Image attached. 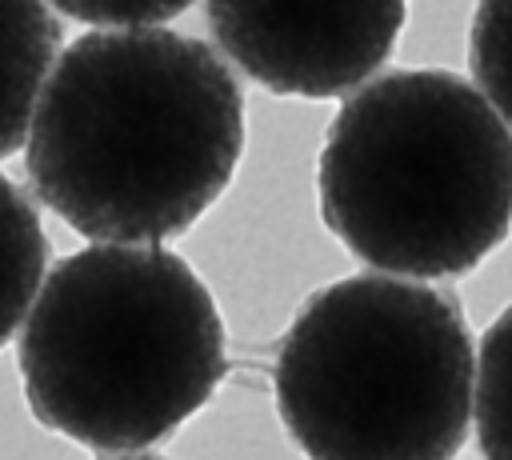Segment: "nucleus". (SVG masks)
<instances>
[{
    "label": "nucleus",
    "instance_id": "obj_10",
    "mask_svg": "<svg viewBox=\"0 0 512 460\" xmlns=\"http://www.w3.org/2000/svg\"><path fill=\"white\" fill-rule=\"evenodd\" d=\"M56 12L96 28H132V24H164L192 8L196 0H48Z\"/></svg>",
    "mask_w": 512,
    "mask_h": 460
},
{
    "label": "nucleus",
    "instance_id": "obj_7",
    "mask_svg": "<svg viewBox=\"0 0 512 460\" xmlns=\"http://www.w3.org/2000/svg\"><path fill=\"white\" fill-rule=\"evenodd\" d=\"M48 268V236L28 192L0 176V348L24 324Z\"/></svg>",
    "mask_w": 512,
    "mask_h": 460
},
{
    "label": "nucleus",
    "instance_id": "obj_2",
    "mask_svg": "<svg viewBox=\"0 0 512 460\" xmlns=\"http://www.w3.org/2000/svg\"><path fill=\"white\" fill-rule=\"evenodd\" d=\"M16 360L32 416L92 452L168 440L228 372L208 284L156 240L64 256L20 324Z\"/></svg>",
    "mask_w": 512,
    "mask_h": 460
},
{
    "label": "nucleus",
    "instance_id": "obj_11",
    "mask_svg": "<svg viewBox=\"0 0 512 460\" xmlns=\"http://www.w3.org/2000/svg\"><path fill=\"white\" fill-rule=\"evenodd\" d=\"M112 460H168V456H152V452H124V456H112Z\"/></svg>",
    "mask_w": 512,
    "mask_h": 460
},
{
    "label": "nucleus",
    "instance_id": "obj_8",
    "mask_svg": "<svg viewBox=\"0 0 512 460\" xmlns=\"http://www.w3.org/2000/svg\"><path fill=\"white\" fill-rule=\"evenodd\" d=\"M472 424L484 460H512V304L480 336Z\"/></svg>",
    "mask_w": 512,
    "mask_h": 460
},
{
    "label": "nucleus",
    "instance_id": "obj_4",
    "mask_svg": "<svg viewBox=\"0 0 512 460\" xmlns=\"http://www.w3.org/2000/svg\"><path fill=\"white\" fill-rule=\"evenodd\" d=\"M272 384L308 460H452L472 424V332L448 292L360 272L300 304Z\"/></svg>",
    "mask_w": 512,
    "mask_h": 460
},
{
    "label": "nucleus",
    "instance_id": "obj_3",
    "mask_svg": "<svg viewBox=\"0 0 512 460\" xmlns=\"http://www.w3.org/2000/svg\"><path fill=\"white\" fill-rule=\"evenodd\" d=\"M316 192L328 232L376 272L464 276L512 232V128L456 72H384L328 124Z\"/></svg>",
    "mask_w": 512,
    "mask_h": 460
},
{
    "label": "nucleus",
    "instance_id": "obj_9",
    "mask_svg": "<svg viewBox=\"0 0 512 460\" xmlns=\"http://www.w3.org/2000/svg\"><path fill=\"white\" fill-rule=\"evenodd\" d=\"M468 64L484 100L512 128V0H476Z\"/></svg>",
    "mask_w": 512,
    "mask_h": 460
},
{
    "label": "nucleus",
    "instance_id": "obj_1",
    "mask_svg": "<svg viewBox=\"0 0 512 460\" xmlns=\"http://www.w3.org/2000/svg\"><path fill=\"white\" fill-rule=\"evenodd\" d=\"M244 92L228 64L164 24L76 36L48 68L24 164L36 196L88 240H168L232 184Z\"/></svg>",
    "mask_w": 512,
    "mask_h": 460
},
{
    "label": "nucleus",
    "instance_id": "obj_5",
    "mask_svg": "<svg viewBox=\"0 0 512 460\" xmlns=\"http://www.w3.org/2000/svg\"><path fill=\"white\" fill-rule=\"evenodd\" d=\"M212 40L276 96L332 100L396 48L408 0H204Z\"/></svg>",
    "mask_w": 512,
    "mask_h": 460
},
{
    "label": "nucleus",
    "instance_id": "obj_6",
    "mask_svg": "<svg viewBox=\"0 0 512 460\" xmlns=\"http://www.w3.org/2000/svg\"><path fill=\"white\" fill-rule=\"evenodd\" d=\"M56 44L60 20L48 0H0V160L20 152L28 140Z\"/></svg>",
    "mask_w": 512,
    "mask_h": 460
}]
</instances>
